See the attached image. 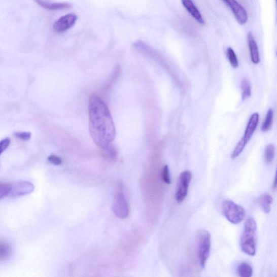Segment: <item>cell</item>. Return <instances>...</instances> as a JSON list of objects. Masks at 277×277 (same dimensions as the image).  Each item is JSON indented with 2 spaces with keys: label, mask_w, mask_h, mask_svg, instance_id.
Instances as JSON below:
<instances>
[{
  "label": "cell",
  "mask_w": 277,
  "mask_h": 277,
  "mask_svg": "<svg viewBox=\"0 0 277 277\" xmlns=\"http://www.w3.org/2000/svg\"><path fill=\"white\" fill-rule=\"evenodd\" d=\"M89 131L95 144L107 152L113 160L117 152L112 145L116 137V128L107 105L96 95H92L89 102Z\"/></svg>",
  "instance_id": "cell-1"
},
{
  "label": "cell",
  "mask_w": 277,
  "mask_h": 277,
  "mask_svg": "<svg viewBox=\"0 0 277 277\" xmlns=\"http://www.w3.org/2000/svg\"><path fill=\"white\" fill-rule=\"evenodd\" d=\"M257 224L253 218L250 217L244 225L240 239V247L244 253L254 256L256 254V235Z\"/></svg>",
  "instance_id": "cell-2"
},
{
  "label": "cell",
  "mask_w": 277,
  "mask_h": 277,
  "mask_svg": "<svg viewBox=\"0 0 277 277\" xmlns=\"http://www.w3.org/2000/svg\"><path fill=\"white\" fill-rule=\"evenodd\" d=\"M211 237L206 230H200L197 234L198 257L201 268H204L210 256Z\"/></svg>",
  "instance_id": "cell-3"
},
{
  "label": "cell",
  "mask_w": 277,
  "mask_h": 277,
  "mask_svg": "<svg viewBox=\"0 0 277 277\" xmlns=\"http://www.w3.org/2000/svg\"><path fill=\"white\" fill-rule=\"evenodd\" d=\"M222 209L226 218L233 224L240 223L246 218L245 209L231 200L224 201Z\"/></svg>",
  "instance_id": "cell-4"
},
{
  "label": "cell",
  "mask_w": 277,
  "mask_h": 277,
  "mask_svg": "<svg viewBox=\"0 0 277 277\" xmlns=\"http://www.w3.org/2000/svg\"><path fill=\"white\" fill-rule=\"evenodd\" d=\"M192 174L190 170H185L179 176L178 185L176 192V201L181 203L185 199L191 182Z\"/></svg>",
  "instance_id": "cell-5"
},
{
  "label": "cell",
  "mask_w": 277,
  "mask_h": 277,
  "mask_svg": "<svg viewBox=\"0 0 277 277\" xmlns=\"http://www.w3.org/2000/svg\"><path fill=\"white\" fill-rule=\"evenodd\" d=\"M113 213L119 218L124 219L129 213L127 201L123 193H118L116 195L113 205Z\"/></svg>",
  "instance_id": "cell-6"
},
{
  "label": "cell",
  "mask_w": 277,
  "mask_h": 277,
  "mask_svg": "<svg viewBox=\"0 0 277 277\" xmlns=\"http://www.w3.org/2000/svg\"><path fill=\"white\" fill-rule=\"evenodd\" d=\"M78 18V16L74 13L62 16L54 23L53 29L59 33L66 31L75 25Z\"/></svg>",
  "instance_id": "cell-7"
},
{
  "label": "cell",
  "mask_w": 277,
  "mask_h": 277,
  "mask_svg": "<svg viewBox=\"0 0 277 277\" xmlns=\"http://www.w3.org/2000/svg\"><path fill=\"white\" fill-rule=\"evenodd\" d=\"M228 6L230 7L235 18L240 24H246L248 20L247 12L236 0H223Z\"/></svg>",
  "instance_id": "cell-8"
},
{
  "label": "cell",
  "mask_w": 277,
  "mask_h": 277,
  "mask_svg": "<svg viewBox=\"0 0 277 277\" xmlns=\"http://www.w3.org/2000/svg\"><path fill=\"white\" fill-rule=\"evenodd\" d=\"M34 190V186L27 182H21L12 185L9 195L12 196H19L30 193Z\"/></svg>",
  "instance_id": "cell-9"
},
{
  "label": "cell",
  "mask_w": 277,
  "mask_h": 277,
  "mask_svg": "<svg viewBox=\"0 0 277 277\" xmlns=\"http://www.w3.org/2000/svg\"><path fill=\"white\" fill-rule=\"evenodd\" d=\"M34 1L40 7L45 8V10L50 11L62 10L70 9L72 7L71 4L62 3H53L50 0H34Z\"/></svg>",
  "instance_id": "cell-10"
},
{
  "label": "cell",
  "mask_w": 277,
  "mask_h": 277,
  "mask_svg": "<svg viewBox=\"0 0 277 277\" xmlns=\"http://www.w3.org/2000/svg\"><path fill=\"white\" fill-rule=\"evenodd\" d=\"M182 3L185 9L189 13L194 20L201 24H205L204 20L203 19L200 11L198 10L197 7L195 6L192 0H182Z\"/></svg>",
  "instance_id": "cell-11"
},
{
  "label": "cell",
  "mask_w": 277,
  "mask_h": 277,
  "mask_svg": "<svg viewBox=\"0 0 277 277\" xmlns=\"http://www.w3.org/2000/svg\"><path fill=\"white\" fill-rule=\"evenodd\" d=\"M248 38L251 60L254 63L257 64L260 62L257 44L251 32L248 34Z\"/></svg>",
  "instance_id": "cell-12"
},
{
  "label": "cell",
  "mask_w": 277,
  "mask_h": 277,
  "mask_svg": "<svg viewBox=\"0 0 277 277\" xmlns=\"http://www.w3.org/2000/svg\"><path fill=\"white\" fill-rule=\"evenodd\" d=\"M259 118V116L258 113H254V115H252L249 121V123L246 130L245 134H244V137L245 138L248 142L255 131L256 127L258 125Z\"/></svg>",
  "instance_id": "cell-13"
},
{
  "label": "cell",
  "mask_w": 277,
  "mask_h": 277,
  "mask_svg": "<svg viewBox=\"0 0 277 277\" xmlns=\"http://www.w3.org/2000/svg\"><path fill=\"white\" fill-rule=\"evenodd\" d=\"M258 202L265 214H268L270 213L273 202V198L271 195L268 193L264 194L259 198Z\"/></svg>",
  "instance_id": "cell-14"
},
{
  "label": "cell",
  "mask_w": 277,
  "mask_h": 277,
  "mask_svg": "<svg viewBox=\"0 0 277 277\" xmlns=\"http://www.w3.org/2000/svg\"><path fill=\"white\" fill-rule=\"evenodd\" d=\"M12 253V249L9 243L0 240V263H3L10 258Z\"/></svg>",
  "instance_id": "cell-15"
},
{
  "label": "cell",
  "mask_w": 277,
  "mask_h": 277,
  "mask_svg": "<svg viewBox=\"0 0 277 277\" xmlns=\"http://www.w3.org/2000/svg\"><path fill=\"white\" fill-rule=\"evenodd\" d=\"M237 272L241 277H251L253 274V268L250 264L243 262L239 265Z\"/></svg>",
  "instance_id": "cell-16"
},
{
  "label": "cell",
  "mask_w": 277,
  "mask_h": 277,
  "mask_svg": "<svg viewBox=\"0 0 277 277\" xmlns=\"http://www.w3.org/2000/svg\"><path fill=\"white\" fill-rule=\"evenodd\" d=\"M241 90L243 100H245L249 98L251 95V87L249 81L244 78L241 81Z\"/></svg>",
  "instance_id": "cell-17"
},
{
  "label": "cell",
  "mask_w": 277,
  "mask_h": 277,
  "mask_svg": "<svg viewBox=\"0 0 277 277\" xmlns=\"http://www.w3.org/2000/svg\"><path fill=\"white\" fill-rule=\"evenodd\" d=\"M273 119V111L272 109L268 111L265 120L262 125V130L263 132H266L270 129L272 126Z\"/></svg>",
  "instance_id": "cell-18"
},
{
  "label": "cell",
  "mask_w": 277,
  "mask_h": 277,
  "mask_svg": "<svg viewBox=\"0 0 277 277\" xmlns=\"http://www.w3.org/2000/svg\"><path fill=\"white\" fill-rule=\"evenodd\" d=\"M275 146L271 144L266 147L265 151V159L267 164H270L275 157Z\"/></svg>",
  "instance_id": "cell-19"
},
{
  "label": "cell",
  "mask_w": 277,
  "mask_h": 277,
  "mask_svg": "<svg viewBox=\"0 0 277 277\" xmlns=\"http://www.w3.org/2000/svg\"><path fill=\"white\" fill-rule=\"evenodd\" d=\"M248 141L245 138L243 137L232 152L231 158L235 159L238 157L243 151Z\"/></svg>",
  "instance_id": "cell-20"
},
{
  "label": "cell",
  "mask_w": 277,
  "mask_h": 277,
  "mask_svg": "<svg viewBox=\"0 0 277 277\" xmlns=\"http://www.w3.org/2000/svg\"><path fill=\"white\" fill-rule=\"evenodd\" d=\"M227 55L230 64L233 68H237L239 66V62L234 50L231 47L228 48L227 51Z\"/></svg>",
  "instance_id": "cell-21"
},
{
  "label": "cell",
  "mask_w": 277,
  "mask_h": 277,
  "mask_svg": "<svg viewBox=\"0 0 277 277\" xmlns=\"http://www.w3.org/2000/svg\"><path fill=\"white\" fill-rule=\"evenodd\" d=\"M12 189V185L8 184H0V200L9 195Z\"/></svg>",
  "instance_id": "cell-22"
},
{
  "label": "cell",
  "mask_w": 277,
  "mask_h": 277,
  "mask_svg": "<svg viewBox=\"0 0 277 277\" xmlns=\"http://www.w3.org/2000/svg\"><path fill=\"white\" fill-rule=\"evenodd\" d=\"M162 181L167 184L171 183L170 177L169 175V168L167 165L163 168L162 171Z\"/></svg>",
  "instance_id": "cell-23"
},
{
  "label": "cell",
  "mask_w": 277,
  "mask_h": 277,
  "mask_svg": "<svg viewBox=\"0 0 277 277\" xmlns=\"http://www.w3.org/2000/svg\"><path fill=\"white\" fill-rule=\"evenodd\" d=\"M10 144L11 140L9 137H6L0 141V156L8 149Z\"/></svg>",
  "instance_id": "cell-24"
},
{
  "label": "cell",
  "mask_w": 277,
  "mask_h": 277,
  "mask_svg": "<svg viewBox=\"0 0 277 277\" xmlns=\"http://www.w3.org/2000/svg\"><path fill=\"white\" fill-rule=\"evenodd\" d=\"M14 135L16 137L24 141H29L31 137V133L30 132H15Z\"/></svg>",
  "instance_id": "cell-25"
},
{
  "label": "cell",
  "mask_w": 277,
  "mask_h": 277,
  "mask_svg": "<svg viewBox=\"0 0 277 277\" xmlns=\"http://www.w3.org/2000/svg\"><path fill=\"white\" fill-rule=\"evenodd\" d=\"M48 159L49 161L55 165H60L62 164V159L60 157L55 156V155H51L48 157Z\"/></svg>",
  "instance_id": "cell-26"
},
{
  "label": "cell",
  "mask_w": 277,
  "mask_h": 277,
  "mask_svg": "<svg viewBox=\"0 0 277 277\" xmlns=\"http://www.w3.org/2000/svg\"><path fill=\"white\" fill-rule=\"evenodd\" d=\"M273 186H274V188H275V187H276V179H275V178L274 181V185H273Z\"/></svg>",
  "instance_id": "cell-27"
}]
</instances>
